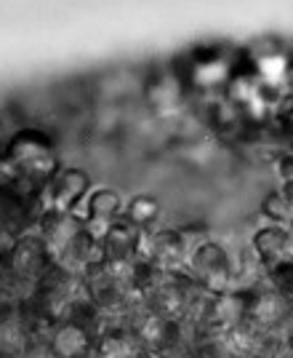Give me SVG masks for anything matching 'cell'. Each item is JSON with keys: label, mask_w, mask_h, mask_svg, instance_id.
I'll use <instances>...</instances> for the list:
<instances>
[{"label": "cell", "mask_w": 293, "mask_h": 358, "mask_svg": "<svg viewBox=\"0 0 293 358\" xmlns=\"http://www.w3.org/2000/svg\"><path fill=\"white\" fill-rule=\"evenodd\" d=\"M266 358H293V350L288 345H280L278 350H272V353H266Z\"/></svg>", "instance_id": "277c9868"}, {"label": "cell", "mask_w": 293, "mask_h": 358, "mask_svg": "<svg viewBox=\"0 0 293 358\" xmlns=\"http://www.w3.org/2000/svg\"><path fill=\"white\" fill-rule=\"evenodd\" d=\"M86 350V337H83V331L80 329H61L57 334V340H54V353L57 358H75L80 356Z\"/></svg>", "instance_id": "6da1fadb"}, {"label": "cell", "mask_w": 293, "mask_h": 358, "mask_svg": "<svg viewBox=\"0 0 293 358\" xmlns=\"http://www.w3.org/2000/svg\"><path fill=\"white\" fill-rule=\"evenodd\" d=\"M285 313H288V308H285V302L280 297H275V294H269V297H262L259 302H256V310H253V315H256V321H262V324H278L280 318H285Z\"/></svg>", "instance_id": "7a4b0ae2"}, {"label": "cell", "mask_w": 293, "mask_h": 358, "mask_svg": "<svg viewBox=\"0 0 293 358\" xmlns=\"http://www.w3.org/2000/svg\"><path fill=\"white\" fill-rule=\"evenodd\" d=\"M102 358H136V348L126 337H110L102 343Z\"/></svg>", "instance_id": "3957f363"}, {"label": "cell", "mask_w": 293, "mask_h": 358, "mask_svg": "<svg viewBox=\"0 0 293 358\" xmlns=\"http://www.w3.org/2000/svg\"><path fill=\"white\" fill-rule=\"evenodd\" d=\"M29 358H57V356H54L51 350H35V353H32Z\"/></svg>", "instance_id": "5b68a950"}]
</instances>
